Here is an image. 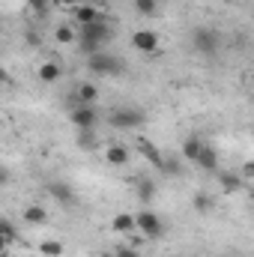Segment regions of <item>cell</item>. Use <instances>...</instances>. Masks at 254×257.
<instances>
[{
    "mask_svg": "<svg viewBox=\"0 0 254 257\" xmlns=\"http://www.w3.org/2000/svg\"><path fill=\"white\" fill-rule=\"evenodd\" d=\"M78 39H81V48H84L87 54H99L102 45L111 39V27H108V21L102 18V21H96V24H90V27H81Z\"/></svg>",
    "mask_w": 254,
    "mask_h": 257,
    "instance_id": "6da1fadb",
    "label": "cell"
},
{
    "mask_svg": "<svg viewBox=\"0 0 254 257\" xmlns=\"http://www.w3.org/2000/svg\"><path fill=\"white\" fill-rule=\"evenodd\" d=\"M138 230H141L147 239H156V236H162V233H165V224H162V218H159L156 212L141 209V212H138Z\"/></svg>",
    "mask_w": 254,
    "mask_h": 257,
    "instance_id": "7a4b0ae2",
    "label": "cell"
},
{
    "mask_svg": "<svg viewBox=\"0 0 254 257\" xmlns=\"http://www.w3.org/2000/svg\"><path fill=\"white\" fill-rule=\"evenodd\" d=\"M87 66H90V72H96V75H120L123 72V63L120 60H114L111 54H90V60H87Z\"/></svg>",
    "mask_w": 254,
    "mask_h": 257,
    "instance_id": "3957f363",
    "label": "cell"
},
{
    "mask_svg": "<svg viewBox=\"0 0 254 257\" xmlns=\"http://www.w3.org/2000/svg\"><path fill=\"white\" fill-rule=\"evenodd\" d=\"M191 45H194L200 54H215V48H218V33L209 30V27H197V30L191 33Z\"/></svg>",
    "mask_w": 254,
    "mask_h": 257,
    "instance_id": "277c9868",
    "label": "cell"
},
{
    "mask_svg": "<svg viewBox=\"0 0 254 257\" xmlns=\"http://www.w3.org/2000/svg\"><path fill=\"white\" fill-rule=\"evenodd\" d=\"M111 123L117 128H138V126H144V111H138V108H120V111L111 114Z\"/></svg>",
    "mask_w": 254,
    "mask_h": 257,
    "instance_id": "5b68a950",
    "label": "cell"
},
{
    "mask_svg": "<svg viewBox=\"0 0 254 257\" xmlns=\"http://www.w3.org/2000/svg\"><path fill=\"white\" fill-rule=\"evenodd\" d=\"M96 108L93 105H78L72 108V126H78L81 132H93L96 128Z\"/></svg>",
    "mask_w": 254,
    "mask_h": 257,
    "instance_id": "8992f818",
    "label": "cell"
},
{
    "mask_svg": "<svg viewBox=\"0 0 254 257\" xmlns=\"http://www.w3.org/2000/svg\"><path fill=\"white\" fill-rule=\"evenodd\" d=\"M132 45H135L138 51H144V54H156V51H159V36H156L153 30H138V33L132 36Z\"/></svg>",
    "mask_w": 254,
    "mask_h": 257,
    "instance_id": "52a82bcc",
    "label": "cell"
},
{
    "mask_svg": "<svg viewBox=\"0 0 254 257\" xmlns=\"http://www.w3.org/2000/svg\"><path fill=\"white\" fill-rule=\"evenodd\" d=\"M48 194H51L60 206H72V203H75L72 186H66V183H60V180H51V183H48Z\"/></svg>",
    "mask_w": 254,
    "mask_h": 257,
    "instance_id": "ba28073f",
    "label": "cell"
},
{
    "mask_svg": "<svg viewBox=\"0 0 254 257\" xmlns=\"http://www.w3.org/2000/svg\"><path fill=\"white\" fill-rule=\"evenodd\" d=\"M138 150H141V153L147 156V162H150L153 168H159V171L165 168V156L159 153V147H156L153 141H147V138H141V141H138Z\"/></svg>",
    "mask_w": 254,
    "mask_h": 257,
    "instance_id": "9c48e42d",
    "label": "cell"
},
{
    "mask_svg": "<svg viewBox=\"0 0 254 257\" xmlns=\"http://www.w3.org/2000/svg\"><path fill=\"white\" fill-rule=\"evenodd\" d=\"M75 21H78V27H90V24L102 21V12H99L96 6H87V3H81V6L75 9Z\"/></svg>",
    "mask_w": 254,
    "mask_h": 257,
    "instance_id": "30bf717a",
    "label": "cell"
},
{
    "mask_svg": "<svg viewBox=\"0 0 254 257\" xmlns=\"http://www.w3.org/2000/svg\"><path fill=\"white\" fill-rule=\"evenodd\" d=\"M197 168H203V171H218V153L212 150V147H206L203 144V150H200V156H197V162H194Z\"/></svg>",
    "mask_w": 254,
    "mask_h": 257,
    "instance_id": "8fae6325",
    "label": "cell"
},
{
    "mask_svg": "<svg viewBox=\"0 0 254 257\" xmlns=\"http://www.w3.org/2000/svg\"><path fill=\"white\" fill-rule=\"evenodd\" d=\"M75 96H78V105H93L99 99V87L96 84H81L75 90Z\"/></svg>",
    "mask_w": 254,
    "mask_h": 257,
    "instance_id": "7c38bea8",
    "label": "cell"
},
{
    "mask_svg": "<svg viewBox=\"0 0 254 257\" xmlns=\"http://www.w3.org/2000/svg\"><path fill=\"white\" fill-rule=\"evenodd\" d=\"M135 227H138V215H129V212L114 215V230H117V233H129V230H135Z\"/></svg>",
    "mask_w": 254,
    "mask_h": 257,
    "instance_id": "4fadbf2b",
    "label": "cell"
},
{
    "mask_svg": "<svg viewBox=\"0 0 254 257\" xmlns=\"http://www.w3.org/2000/svg\"><path fill=\"white\" fill-rule=\"evenodd\" d=\"M48 221V212L42 206H27L24 209V224H45Z\"/></svg>",
    "mask_w": 254,
    "mask_h": 257,
    "instance_id": "5bb4252c",
    "label": "cell"
},
{
    "mask_svg": "<svg viewBox=\"0 0 254 257\" xmlns=\"http://www.w3.org/2000/svg\"><path fill=\"white\" fill-rule=\"evenodd\" d=\"M218 183H221V189H224L227 194H233V192H239V189H242V183H245V180H242V177H236V174H221V177H218Z\"/></svg>",
    "mask_w": 254,
    "mask_h": 257,
    "instance_id": "9a60e30c",
    "label": "cell"
},
{
    "mask_svg": "<svg viewBox=\"0 0 254 257\" xmlns=\"http://www.w3.org/2000/svg\"><path fill=\"white\" fill-rule=\"evenodd\" d=\"M105 159H108L111 165H126V162H129V150H126V147H117V144H114V147H108Z\"/></svg>",
    "mask_w": 254,
    "mask_h": 257,
    "instance_id": "2e32d148",
    "label": "cell"
},
{
    "mask_svg": "<svg viewBox=\"0 0 254 257\" xmlns=\"http://www.w3.org/2000/svg\"><path fill=\"white\" fill-rule=\"evenodd\" d=\"M200 150H203V144H200L197 138H186V144H183V156H186V159H191V162H197Z\"/></svg>",
    "mask_w": 254,
    "mask_h": 257,
    "instance_id": "e0dca14e",
    "label": "cell"
},
{
    "mask_svg": "<svg viewBox=\"0 0 254 257\" xmlns=\"http://www.w3.org/2000/svg\"><path fill=\"white\" fill-rule=\"evenodd\" d=\"M39 78H42V81H48V84H51V81H57V78H60V66H57V63H42V66H39Z\"/></svg>",
    "mask_w": 254,
    "mask_h": 257,
    "instance_id": "ac0fdd59",
    "label": "cell"
},
{
    "mask_svg": "<svg viewBox=\"0 0 254 257\" xmlns=\"http://www.w3.org/2000/svg\"><path fill=\"white\" fill-rule=\"evenodd\" d=\"M212 206H215V200H212L209 194H203V192L194 194V209H197V212H209Z\"/></svg>",
    "mask_w": 254,
    "mask_h": 257,
    "instance_id": "d6986e66",
    "label": "cell"
},
{
    "mask_svg": "<svg viewBox=\"0 0 254 257\" xmlns=\"http://www.w3.org/2000/svg\"><path fill=\"white\" fill-rule=\"evenodd\" d=\"M39 248H42V254H48V257H60L63 254V245H60L57 239H45Z\"/></svg>",
    "mask_w": 254,
    "mask_h": 257,
    "instance_id": "ffe728a7",
    "label": "cell"
},
{
    "mask_svg": "<svg viewBox=\"0 0 254 257\" xmlns=\"http://www.w3.org/2000/svg\"><path fill=\"white\" fill-rule=\"evenodd\" d=\"M138 194H141V200H153V194H156L153 180H141V183H138Z\"/></svg>",
    "mask_w": 254,
    "mask_h": 257,
    "instance_id": "44dd1931",
    "label": "cell"
},
{
    "mask_svg": "<svg viewBox=\"0 0 254 257\" xmlns=\"http://www.w3.org/2000/svg\"><path fill=\"white\" fill-rule=\"evenodd\" d=\"M162 171H165L168 177H180V174H183V168H180L177 159H165V168H162Z\"/></svg>",
    "mask_w": 254,
    "mask_h": 257,
    "instance_id": "7402d4cb",
    "label": "cell"
},
{
    "mask_svg": "<svg viewBox=\"0 0 254 257\" xmlns=\"http://www.w3.org/2000/svg\"><path fill=\"white\" fill-rule=\"evenodd\" d=\"M0 230H3V245H12V242H15V227H12L9 221H3Z\"/></svg>",
    "mask_w": 254,
    "mask_h": 257,
    "instance_id": "603a6c76",
    "label": "cell"
},
{
    "mask_svg": "<svg viewBox=\"0 0 254 257\" xmlns=\"http://www.w3.org/2000/svg\"><path fill=\"white\" fill-rule=\"evenodd\" d=\"M138 12L141 15H153L156 12V0H138Z\"/></svg>",
    "mask_w": 254,
    "mask_h": 257,
    "instance_id": "cb8c5ba5",
    "label": "cell"
},
{
    "mask_svg": "<svg viewBox=\"0 0 254 257\" xmlns=\"http://www.w3.org/2000/svg\"><path fill=\"white\" fill-rule=\"evenodd\" d=\"M72 39H75L72 27H66V24H63V27H57V42H63V45H66V42H72Z\"/></svg>",
    "mask_w": 254,
    "mask_h": 257,
    "instance_id": "d4e9b609",
    "label": "cell"
},
{
    "mask_svg": "<svg viewBox=\"0 0 254 257\" xmlns=\"http://www.w3.org/2000/svg\"><path fill=\"white\" fill-rule=\"evenodd\" d=\"M114 257H141V254H138V248H132V245H120V248L114 251Z\"/></svg>",
    "mask_w": 254,
    "mask_h": 257,
    "instance_id": "484cf974",
    "label": "cell"
},
{
    "mask_svg": "<svg viewBox=\"0 0 254 257\" xmlns=\"http://www.w3.org/2000/svg\"><path fill=\"white\" fill-rule=\"evenodd\" d=\"M239 177H242V180H248V183H254V162H245V165H242Z\"/></svg>",
    "mask_w": 254,
    "mask_h": 257,
    "instance_id": "4316f807",
    "label": "cell"
},
{
    "mask_svg": "<svg viewBox=\"0 0 254 257\" xmlns=\"http://www.w3.org/2000/svg\"><path fill=\"white\" fill-rule=\"evenodd\" d=\"M27 3H30L36 12H45V0H27Z\"/></svg>",
    "mask_w": 254,
    "mask_h": 257,
    "instance_id": "83f0119b",
    "label": "cell"
},
{
    "mask_svg": "<svg viewBox=\"0 0 254 257\" xmlns=\"http://www.w3.org/2000/svg\"><path fill=\"white\" fill-rule=\"evenodd\" d=\"M90 144H93V138H90V132H84L81 135V147H90Z\"/></svg>",
    "mask_w": 254,
    "mask_h": 257,
    "instance_id": "f1b7e54d",
    "label": "cell"
},
{
    "mask_svg": "<svg viewBox=\"0 0 254 257\" xmlns=\"http://www.w3.org/2000/svg\"><path fill=\"white\" fill-rule=\"evenodd\" d=\"M57 3H81V0H57Z\"/></svg>",
    "mask_w": 254,
    "mask_h": 257,
    "instance_id": "f546056e",
    "label": "cell"
},
{
    "mask_svg": "<svg viewBox=\"0 0 254 257\" xmlns=\"http://www.w3.org/2000/svg\"><path fill=\"white\" fill-rule=\"evenodd\" d=\"M251 81H254V78H251Z\"/></svg>",
    "mask_w": 254,
    "mask_h": 257,
    "instance_id": "4dcf8cb0",
    "label": "cell"
}]
</instances>
